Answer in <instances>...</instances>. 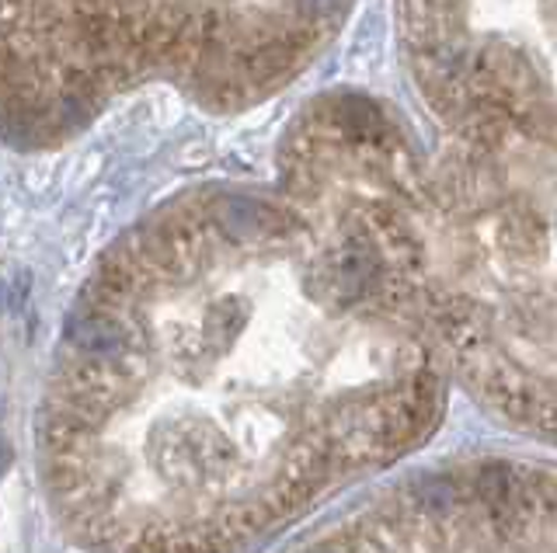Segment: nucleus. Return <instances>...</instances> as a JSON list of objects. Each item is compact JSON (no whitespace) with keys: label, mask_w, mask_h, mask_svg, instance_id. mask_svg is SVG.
Here are the masks:
<instances>
[{"label":"nucleus","mask_w":557,"mask_h":553,"mask_svg":"<svg viewBox=\"0 0 557 553\" xmlns=\"http://www.w3.org/2000/svg\"><path fill=\"white\" fill-rule=\"evenodd\" d=\"M394 115L327 95L275 188H206L81 286L46 384L39 466L87 553H251L422 445L453 366L432 317Z\"/></svg>","instance_id":"1"},{"label":"nucleus","mask_w":557,"mask_h":553,"mask_svg":"<svg viewBox=\"0 0 557 553\" xmlns=\"http://www.w3.org/2000/svg\"><path fill=\"white\" fill-rule=\"evenodd\" d=\"M352 0H4L8 133L49 143L144 80L244 109L300 74Z\"/></svg>","instance_id":"2"},{"label":"nucleus","mask_w":557,"mask_h":553,"mask_svg":"<svg viewBox=\"0 0 557 553\" xmlns=\"http://www.w3.org/2000/svg\"><path fill=\"white\" fill-rule=\"evenodd\" d=\"M286 553H557V470L453 463L394 483Z\"/></svg>","instance_id":"3"}]
</instances>
